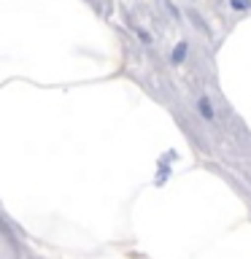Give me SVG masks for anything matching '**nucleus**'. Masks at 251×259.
<instances>
[{"label": "nucleus", "mask_w": 251, "mask_h": 259, "mask_svg": "<svg viewBox=\"0 0 251 259\" xmlns=\"http://www.w3.org/2000/svg\"><path fill=\"white\" fill-rule=\"evenodd\" d=\"M197 113H200V116H205L208 119V122H214V108H211V100L208 97H197Z\"/></svg>", "instance_id": "nucleus-1"}, {"label": "nucleus", "mask_w": 251, "mask_h": 259, "mask_svg": "<svg viewBox=\"0 0 251 259\" xmlns=\"http://www.w3.org/2000/svg\"><path fill=\"white\" fill-rule=\"evenodd\" d=\"M230 5H232L235 11H246L249 5H251V0H230Z\"/></svg>", "instance_id": "nucleus-2"}]
</instances>
